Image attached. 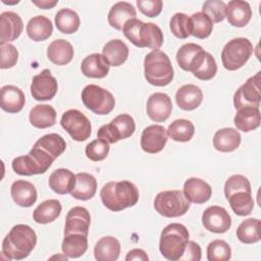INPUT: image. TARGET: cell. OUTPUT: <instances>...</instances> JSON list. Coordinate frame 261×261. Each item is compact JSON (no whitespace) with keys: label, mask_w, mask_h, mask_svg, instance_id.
Segmentation results:
<instances>
[{"label":"cell","mask_w":261,"mask_h":261,"mask_svg":"<svg viewBox=\"0 0 261 261\" xmlns=\"http://www.w3.org/2000/svg\"><path fill=\"white\" fill-rule=\"evenodd\" d=\"M139 10L148 17H156L161 13L163 3L161 0H138Z\"/></svg>","instance_id":"816d5d0a"},{"label":"cell","mask_w":261,"mask_h":261,"mask_svg":"<svg viewBox=\"0 0 261 261\" xmlns=\"http://www.w3.org/2000/svg\"><path fill=\"white\" fill-rule=\"evenodd\" d=\"M217 72V64L214 57L206 52L201 64L193 71V74L201 81L212 80Z\"/></svg>","instance_id":"7dc6e473"},{"label":"cell","mask_w":261,"mask_h":261,"mask_svg":"<svg viewBox=\"0 0 261 261\" xmlns=\"http://www.w3.org/2000/svg\"><path fill=\"white\" fill-rule=\"evenodd\" d=\"M231 210L239 216L249 215L254 208V200L250 192H236L227 198Z\"/></svg>","instance_id":"ab89813d"},{"label":"cell","mask_w":261,"mask_h":261,"mask_svg":"<svg viewBox=\"0 0 261 261\" xmlns=\"http://www.w3.org/2000/svg\"><path fill=\"white\" fill-rule=\"evenodd\" d=\"M61 126L68 133L72 140L84 142L90 138L92 125L89 118L76 109L65 111L60 119Z\"/></svg>","instance_id":"8fae6325"},{"label":"cell","mask_w":261,"mask_h":261,"mask_svg":"<svg viewBox=\"0 0 261 261\" xmlns=\"http://www.w3.org/2000/svg\"><path fill=\"white\" fill-rule=\"evenodd\" d=\"M37 244L35 230L27 224L14 225L2 242V253L8 260L27 258Z\"/></svg>","instance_id":"6da1fadb"},{"label":"cell","mask_w":261,"mask_h":261,"mask_svg":"<svg viewBox=\"0 0 261 261\" xmlns=\"http://www.w3.org/2000/svg\"><path fill=\"white\" fill-rule=\"evenodd\" d=\"M203 100L202 90L193 84L181 86L175 94L177 106L186 111H191L200 106Z\"/></svg>","instance_id":"7402d4cb"},{"label":"cell","mask_w":261,"mask_h":261,"mask_svg":"<svg viewBox=\"0 0 261 261\" xmlns=\"http://www.w3.org/2000/svg\"><path fill=\"white\" fill-rule=\"evenodd\" d=\"M231 257V249L223 240H214L207 247V259L209 261H228Z\"/></svg>","instance_id":"f6af8a7d"},{"label":"cell","mask_w":261,"mask_h":261,"mask_svg":"<svg viewBox=\"0 0 261 261\" xmlns=\"http://www.w3.org/2000/svg\"><path fill=\"white\" fill-rule=\"evenodd\" d=\"M91 224V216L85 207H72L66 214L64 236L69 233H81L88 236Z\"/></svg>","instance_id":"2e32d148"},{"label":"cell","mask_w":261,"mask_h":261,"mask_svg":"<svg viewBox=\"0 0 261 261\" xmlns=\"http://www.w3.org/2000/svg\"><path fill=\"white\" fill-rule=\"evenodd\" d=\"M192 22V34L194 37L198 39H206L208 38L213 30V22L210 18L201 12H196L191 16Z\"/></svg>","instance_id":"7bdbcfd3"},{"label":"cell","mask_w":261,"mask_h":261,"mask_svg":"<svg viewBox=\"0 0 261 261\" xmlns=\"http://www.w3.org/2000/svg\"><path fill=\"white\" fill-rule=\"evenodd\" d=\"M204 227L214 233H223L231 226V217L221 206H210L202 214Z\"/></svg>","instance_id":"5bb4252c"},{"label":"cell","mask_w":261,"mask_h":261,"mask_svg":"<svg viewBox=\"0 0 261 261\" xmlns=\"http://www.w3.org/2000/svg\"><path fill=\"white\" fill-rule=\"evenodd\" d=\"M25 103L23 92L12 85H6L0 90V105L1 108L8 113L19 112Z\"/></svg>","instance_id":"44dd1931"},{"label":"cell","mask_w":261,"mask_h":261,"mask_svg":"<svg viewBox=\"0 0 261 261\" xmlns=\"http://www.w3.org/2000/svg\"><path fill=\"white\" fill-rule=\"evenodd\" d=\"M225 17L227 18L229 24L237 28H243L251 20V6L246 1L231 0L226 4Z\"/></svg>","instance_id":"ffe728a7"},{"label":"cell","mask_w":261,"mask_h":261,"mask_svg":"<svg viewBox=\"0 0 261 261\" xmlns=\"http://www.w3.org/2000/svg\"><path fill=\"white\" fill-rule=\"evenodd\" d=\"M100 197L106 208L116 212L135 206L139 201V190L128 180L109 181L101 189Z\"/></svg>","instance_id":"7a4b0ae2"},{"label":"cell","mask_w":261,"mask_h":261,"mask_svg":"<svg viewBox=\"0 0 261 261\" xmlns=\"http://www.w3.org/2000/svg\"><path fill=\"white\" fill-rule=\"evenodd\" d=\"M250 192L252 193L251 184L249 179L242 174H233L229 176L224 184V195L227 199L231 194L236 192Z\"/></svg>","instance_id":"681fc988"},{"label":"cell","mask_w":261,"mask_h":261,"mask_svg":"<svg viewBox=\"0 0 261 261\" xmlns=\"http://www.w3.org/2000/svg\"><path fill=\"white\" fill-rule=\"evenodd\" d=\"M10 194L13 201L21 207H31L37 201V190L35 186L23 179L15 180L10 188Z\"/></svg>","instance_id":"cb8c5ba5"},{"label":"cell","mask_w":261,"mask_h":261,"mask_svg":"<svg viewBox=\"0 0 261 261\" xmlns=\"http://www.w3.org/2000/svg\"><path fill=\"white\" fill-rule=\"evenodd\" d=\"M0 67L2 69L10 68L17 62L18 51L12 44H0Z\"/></svg>","instance_id":"f907efd6"},{"label":"cell","mask_w":261,"mask_h":261,"mask_svg":"<svg viewBox=\"0 0 261 261\" xmlns=\"http://www.w3.org/2000/svg\"><path fill=\"white\" fill-rule=\"evenodd\" d=\"M253 53V45L247 38H234L228 41L221 52V61L225 69L237 70L244 66Z\"/></svg>","instance_id":"ba28073f"},{"label":"cell","mask_w":261,"mask_h":261,"mask_svg":"<svg viewBox=\"0 0 261 261\" xmlns=\"http://www.w3.org/2000/svg\"><path fill=\"white\" fill-rule=\"evenodd\" d=\"M173 67L166 53L157 49L148 53L144 59V75L155 87H164L173 79Z\"/></svg>","instance_id":"277c9868"},{"label":"cell","mask_w":261,"mask_h":261,"mask_svg":"<svg viewBox=\"0 0 261 261\" xmlns=\"http://www.w3.org/2000/svg\"><path fill=\"white\" fill-rule=\"evenodd\" d=\"M58 84L49 69H43L33 76L31 84V94L37 101L51 100L57 93Z\"/></svg>","instance_id":"4fadbf2b"},{"label":"cell","mask_w":261,"mask_h":261,"mask_svg":"<svg viewBox=\"0 0 261 261\" xmlns=\"http://www.w3.org/2000/svg\"><path fill=\"white\" fill-rule=\"evenodd\" d=\"M82 101L84 105L98 115L109 114L114 106L115 99L113 95L97 85H88L82 91Z\"/></svg>","instance_id":"9c48e42d"},{"label":"cell","mask_w":261,"mask_h":261,"mask_svg":"<svg viewBox=\"0 0 261 261\" xmlns=\"http://www.w3.org/2000/svg\"><path fill=\"white\" fill-rule=\"evenodd\" d=\"M135 130L136 123L134 118L129 114L122 113L114 117L109 123L102 125L97 132V137L108 144H114L132 137Z\"/></svg>","instance_id":"30bf717a"},{"label":"cell","mask_w":261,"mask_h":261,"mask_svg":"<svg viewBox=\"0 0 261 261\" xmlns=\"http://www.w3.org/2000/svg\"><path fill=\"white\" fill-rule=\"evenodd\" d=\"M53 32V24L51 20L44 15H37L32 17L27 24V34L29 38L35 42H42L47 40Z\"/></svg>","instance_id":"4dcf8cb0"},{"label":"cell","mask_w":261,"mask_h":261,"mask_svg":"<svg viewBox=\"0 0 261 261\" xmlns=\"http://www.w3.org/2000/svg\"><path fill=\"white\" fill-rule=\"evenodd\" d=\"M124 37L139 48L159 49L163 44V33L153 22H143L138 18L129 19L122 28Z\"/></svg>","instance_id":"3957f363"},{"label":"cell","mask_w":261,"mask_h":261,"mask_svg":"<svg viewBox=\"0 0 261 261\" xmlns=\"http://www.w3.org/2000/svg\"><path fill=\"white\" fill-rule=\"evenodd\" d=\"M226 4L221 0H208L203 3L202 12L205 13L212 22H220L225 18Z\"/></svg>","instance_id":"c3c4849f"},{"label":"cell","mask_w":261,"mask_h":261,"mask_svg":"<svg viewBox=\"0 0 261 261\" xmlns=\"http://www.w3.org/2000/svg\"><path fill=\"white\" fill-rule=\"evenodd\" d=\"M169 27L171 33L178 39H187L192 34L191 17L181 12L172 15L169 21Z\"/></svg>","instance_id":"ee69618b"},{"label":"cell","mask_w":261,"mask_h":261,"mask_svg":"<svg viewBox=\"0 0 261 261\" xmlns=\"http://www.w3.org/2000/svg\"><path fill=\"white\" fill-rule=\"evenodd\" d=\"M62 206L56 199H50L42 202L33 213V218L37 223L47 224L54 221L61 213Z\"/></svg>","instance_id":"d590c367"},{"label":"cell","mask_w":261,"mask_h":261,"mask_svg":"<svg viewBox=\"0 0 261 261\" xmlns=\"http://www.w3.org/2000/svg\"><path fill=\"white\" fill-rule=\"evenodd\" d=\"M120 244L114 237L101 238L94 247V255L98 261H115L119 257Z\"/></svg>","instance_id":"f546056e"},{"label":"cell","mask_w":261,"mask_h":261,"mask_svg":"<svg viewBox=\"0 0 261 261\" xmlns=\"http://www.w3.org/2000/svg\"><path fill=\"white\" fill-rule=\"evenodd\" d=\"M73 54L74 51L72 45L64 39L54 40L50 43L47 49V57L56 65H65L69 63L73 58Z\"/></svg>","instance_id":"d4e9b609"},{"label":"cell","mask_w":261,"mask_h":261,"mask_svg":"<svg viewBox=\"0 0 261 261\" xmlns=\"http://www.w3.org/2000/svg\"><path fill=\"white\" fill-rule=\"evenodd\" d=\"M260 220L257 218H248L241 222L237 228V238L244 244H254L260 241Z\"/></svg>","instance_id":"f35d334b"},{"label":"cell","mask_w":261,"mask_h":261,"mask_svg":"<svg viewBox=\"0 0 261 261\" xmlns=\"http://www.w3.org/2000/svg\"><path fill=\"white\" fill-rule=\"evenodd\" d=\"M102 55L105 57L109 65L119 66L126 61L128 57V48L121 40L114 39L104 45Z\"/></svg>","instance_id":"1f68e13d"},{"label":"cell","mask_w":261,"mask_h":261,"mask_svg":"<svg viewBox=\"0 0 261 261\" xmlns=\"http://www.w3.org/2000/svg\"><path fill=\"white\" fill-rule=\"evenodd\" d=\"M261 121V115L259 108L244 107L238 109L233 118V123L238 129L248 133L259 127Z\"/></svg>","instance_id":"d6a6232c"},{"label":"cell","mask_w":261,"mask_h":261,"mask_svg":"<svg viewBox=\"0 0 261 261\" xmlns=\"http://www.w3.org/2000/svg\"><path fill=\"white\" fill-rule=\"evenodd\" d=\"M110 147L109 144L101 139H96L90 142L85 149L86 156L92 161H102L104 160L109 153Z\"/></svg>","instance_id":"bcb514c9"},{"label":"cell","mask_w":261,"mask_h":261,"mask_svg":"<svg viewBox=\"0 0 261 261\" xmlns=\"http://www.w3.org/2000/svg\"><path fill=\"white\" fill-rule=\"evenodd\" d=\"M23 30L20 16L12 11L2 12L0 15V44L16 40Z\"/></svg>","instance_id":"ac0fdd59"},{"label":"cell","mask_w":261,"mask_h":261,"mask_svg":"<svg viewBox=\"0 0 261 261\" xmlns=\"http://www.w3.org/2000/svg\"><path fill=\"white\" fill-rule=\"evenodd\" d=\"M168 140L167 130L159 124H152L145 127L141 136V148L149 154L161 152Z\"/></svg>","instance_id":"9a60e30c"},{"label":"cell","mask_w":261,"mask_h":261,"mask_svg":"<svg viewBox=\"0 0 261 261\" xmlns=\"http://www.w3.org/2000/svg\"><path fill=\"white\" fill-rule=\"evenodd\" d=\"M190 203L179 190L163 191L155 197L154 208L160 215L173 218L185 215L190 209Z\"/></svg>","instance_id":"52a82bcc"},{"label":"cell","mask_w":261,"mask_h":261,"mask_svg":"<svg viewBox=\"0 0 261 261\" xmlns=\"http://www.w3.org/2000/svg\"><path fill=\"white\" fill-rule=\"evenodd\" d=\"M54 159L40 148L34 147L23 156H18L12 160L11 166L15 173L19 175H34L45 173L52 165Z\"/></svg>","instance_id":"8992f818"},{"label":"cell","mask_w":261,"mask_h":261,"mask_svg":"<svg viewBox=\"0 0 261 261\" xmlns=\"http://www.w3.org/2000/svg\"><path fill=\"white\" fill-rule=\"evenodd\" d=\"M190 233L181 223H170L163 228L159 241V250L164 258L178 261L182 256Z\"/></svg>","instance_id":"5b68a950"},{"label":"cell","mask_w":261,"mask_h":261,"mask_svg":"<svg viewBox=\"0 0 261 261\" xmlns=\"http://www.w3.org/2000/svg\"><path fill=\"white\" fill-rule=\"evenodd\" d=\"M260 81L261 72L258 71L237 90L233 95V105L237 110L244 107L259 108L261 101Z\"/></svg>","instance_id":"7c38bea8"},{"label":"cell","mask_w":261,"mask_h":261,"mask_svg":"<svg viewBox=\"0 0 261 261\" xmlns=\"http://www.w3.org/2000/svg\"><path fill=\"white\" fill-rule=\"evenodd\" d=\"M194 124L190 120L182 118L172 121L167 128V135L175 142H189L194 137Z\"/></svg>","instance_id":"60d3db41"},{"label":"cell","mask_w":261,"mask_h":261,"mask_svg":"<svg viewBox=\"0 0 261 261\" xmlns=\"http://www.w3.org/2000/svg\"><path fill=\"white\" fill-rule=\"evenodd\" d=\"M241 141V135L236 128L224 127L214 134L213 146L217 151L227 153L238 149Z\"/></svg>","instance_id":"484cf974"},{"label":"cell","mask_w":261,"mask_h":261,"mask_svg":"<svg viewBox=\"0 0 261 261\" xmlns=\"http://www.w3.org/2000/svg\"><path fill=\"white\" fill-rule=\"evenodd\" d=\"M75 184V174L66 168L55 169L49 176V187L59 195L70 194Z\"/></svg>","instance_id":"f1b7e54d"},{"label":"cell","mask_w":261,"mask_h":261,"mask_svg":"<svg viewBox=\"0 0 261 261\" xmlns=\"http://www.w3.org/2000/svg\"><path fill=\"white\" fill-rule=\"evenodd\" d=\"M34 147L42 149L55 160L58 156H60L65 151L66 143L61 136L51 133L41 137L35 143Z\"/></svg>","instance_id":"8d00e7d4"},{"label":"cell","mask_w":261,"mask_h":261,"mask_svg":"<svg viewBox=\"0 0 261 261\" xmlns=\"http://www.w3.org/2000/svg\"><path fill=\"white\" fill-rule=\"evenodd\" d=\"M32 2L37 5L39 8H42V9H50L52 7H54L57 3H58V0H54V1H48V0H41V1H35V0H32Z\"/></svg>","instance_id":"11a10c76"},{"label":"cell","mask_w":261,"mask_h":261,"mask_svg":"<svg viewBox=\"0 0 261 261\" xmlns=\"http://www.w3.org/2000/svg\"><path fill=\"white\" fill-rule=\"evenodd\" d=\"M30 122L37 128H47L55 124L56 111L47 104H39L33 107L29 114Z\"/></svg>","instance_id":"836d02e7"},{"label":"cell","mask_w":261,"mask_h":261,"mask_svg":"<svg viewBox=\"0 0 261 261\" xmlns=\"http://www.w3.org/2000/svg\"><path fill=\"white\" fill-rule=\"evenodd\" d=\"M202 257V251L199 244L194 241H188L185 252L179 258V261H200Z\"/></svg>","instance_id":"f5cc1de1"},{"label":"cell","mask_w":261,"mask_h":261,"mask_svg":"<svg viewBox=\"0 0 261 261\" xmlns=\"http://www.w3.org/2000/svg\"><path fill=\"white\" fill-rule=\"evenodd\" d=\"M80 16L79 14L69 8L60 9L55 15V24L59 32L62 34H73L80 28Z\"/></svg>","instance_id":"74e56055"},{"label":"cell","mask_w":261,"mask_h":261,"mask_svg":"<svg viewBox=\"0 0 261 261\" xmlns=\"http://www.w3.org/2000/svg\"><path fill=\"white\" fill-rule=\"evenodd\" d=\"M184 195L192 203L203 204L210 199L212 188L201 178L190 177L184 184Z\"/></svg>","instance_id":"d6986e66"},{"label":"cell","mask_w":261,"mask_h":261,"mask_svg":"<svg viewBox=\"0 0 261 261\" xmlns=\"http://www.w3.org/2000/svg\"><path fill=\"white\" fill-rule=\"evenodd\" d=\"M172 111V102L165 93H154L147 101V114L155 122H162L168 119Z\"/></svg>","instance_id":"e0dca14e"},{"label":"cell","mask_w":261,"mask_h":261,"mask_svg":"<svg viewBox=\"0 0 261 261\" xmlns=\"http://www.w3.org/2000/svg\"><path fill=\"white\" fill-rule=\"evenodd\" d=\"M136 8L128 2L120 1L115 3L109 10L108 22L115 30L122 31L123 25L129 19L136 18Z\"/></svg>","instance_id":"4316f807"},{"label":"cell","mask_w":261,"mask_h":261,"mask_svg":"<svg viewBox=\"0 0 261 261\" xmlns=\"http://www.w3.org/2000/svg\"><path fill=\"white\" fill-rule=\"evenodd\" d=\"M126 261H132V260H140V261H148L149 257L147 253L142 250V249H133L130 250L126 256H125Z\"/></svg>","instance_id":"db71d44e"},{"label":"cell","mask_w":261,"mask_h":261,"mask_svg":"<svg viewBox=\"0 0 261 261\" xmlns=\"http://www.w3.org/2000/svg\"><path fill=\"white\" fill-rule=\"evenodd\" d=\"M203 50L204 49L200 45L195 43L184 44L177 50L175 56L178 66L186 71H190L195 60Z\"/></svg>","instance_id":"b9f144b4"},{"label":"cell","mask_w":261,"mask_h":261,"mask_svg":"<svg viewBox=\"0 0 261 261\" xmlns=\"http://www.w3.org/2000/svg\"><path fill=\"white\" fill-rule=\"evenodd\" d=\"M109 66V63L102 54L93 53L83 59L81 70L87 77L102 79L108 74Z\"/></svg>","instance_id":"603a6c76"},{"label":"cell","mask_w":261,"mask_h":261,"mask_svg":"<svg viewBox=\"0 0 261 261\" xmlns=\"http://www.w3.org/2000/svg\"><path fill=\"white\" fill-rule=\"evenodd\" d=\"M61 249L67 258H79L83 256L88 249V236L81 233L65 234Z\"/></svg>","instance_id":"e575fe53"},{"label":"cell","mask_w":261,"mask_h":261,"mask_svg":"<svg viewBox=\"0 0 261 261\" xmlns=\"http://www.w3.org/2000/svg\"><path fill=\"white\" fill-rule=\"evenodd\" d=\"M97 191V180L94 175L87 172H80L75 174V184L70 192V195L82 201L92 199Z\"/></svg>","instance_id":"83f0119b"}]
</instances>
